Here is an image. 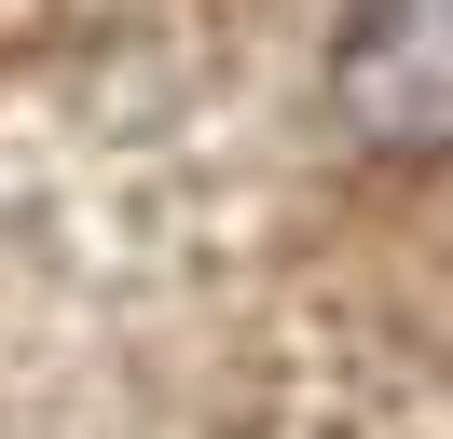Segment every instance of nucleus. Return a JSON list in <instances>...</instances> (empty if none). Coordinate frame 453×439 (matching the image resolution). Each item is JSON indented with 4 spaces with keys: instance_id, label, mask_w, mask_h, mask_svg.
<instances>
[{
    "instance_id": "nucleus-1",
    "label": "nucleus",
    "mask_w": 453,
    "mask_h": 439,
    "mask_svg": "<svg viewBox=\"0 0 453 439\" xmlns=\"http://www.w3.org/2000/svg\"><path fill=\"white\" fill-rule=\"evenodd\" d=\"M330 96H343V137L385 165L453 151V0H357V27L330 55Z\"/></svg>"
}]
</instances>
